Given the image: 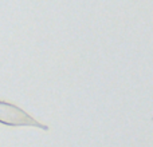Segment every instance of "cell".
Returning <instances> with one entry per match:
<instances>
[{
  "mask_svg": "<svg viewBox=\"0 0 153 147\" xmlns=\"http://www.w3.org/2000/svg\"><path fill=\"white\" fill-rule=\"evenodd\" d=\"M0 123L7 126H32L42 130H48L47 126L35 121L26 111L7 102H0Z\"/></svg>",
  "mask_w": 153,
  "mask_h": 147,
  "instance_id": "1",
  "label": "cell"
}]
</instances>
